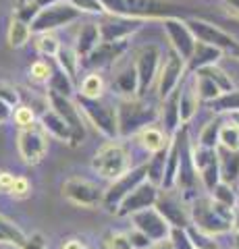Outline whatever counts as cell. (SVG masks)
Masks as SVG:
<instances>
[{
    "label": "cell",
    "instance_id": "1",
    "mask_svg": "<svg viewBox=\"0 0 239 249\" xmlns=\"http://www.w3.org/2000/svg\"><path fill=\"white\" fill-rule=\"evenodd\" d=\"M191 222L196 224L200 231L208 232V235H225L233 229L235 222V208L225 206L210 197H196L194 204L189 208Z\"/></svg>",
    "mask_w": 239,
    "mask_h": 249
},
{
    "label": "cell",
    "instance_id": "2",
    "mask_svg": "<svg viewBox=\"0 0 239 249\" xmlns=\"http://www.w3.org/2000/svg\"><path fill=\"white\" fill-rule=\"evenodd\" d=\"M106 13L127 19H166L173 17V4L165 0H102Z\"/></svg>",
    "mask_w": 239,
    "mask_h": 249
},
{
    "label": "cell",
    "instance_id": "3",
    "mask_svg": "<svg viewBox=\"0 0 239 249\" xmlns=\"http://www.w3.org/2000/svg\"><path fill=\"white\" fill-rule=\"evenodd\" d=\"M79 17L81 13L69 0H55V2L40 6V11H37V15L29 25H32L34 34H46V31H55L58 27L71 25Z\"/></svg>",
    "mask_w": 239,
    "mask_h": 249
},
{
    "label": "cell",
    "instance_id": "4",
    "mask_svg": "<svg viewBox=\"0 0 239 249\" xmlns=\"http://www.w3.org/2000/svg\"><path fill=\"white\" fill-rule=\"evenodd\" d=\"M117 116H119V135H131L137 133L140 129L154 124L158 112L135 98H123L117 108Z\"/></svg>",
    "mask_w": 239,
    "mask_h": 249
},
{
    "label": "cell",
    "instance_id": "5",
    "mask_svg": "<svg viewBox=\"0 0 239 249\" xmlns=\"http://www.w3.org/2000/svg\"><path fill=\"white\" fill-rule=\"evenodd\" d=\"M92 168L104 178H119L129 170V152L119 142H110L96 152L92 160Z\"/></svg>",
    "mask_w": 239,
    "mask_h": 249
},
{
    "label": "cell",
    "instance_id": "6",
    "mask_svg": "<svg viewBox=\"0 0 239 249\" xmlns=\"http://www.w3.org/2000/svg\"><path fill=\"white\" fill-rule=\"evenodd\" d=\"M79 106L81 112H86L90 123L102 133L104 137L114 139L119 135V116H117V108H112L110 104L102 102V98L92 100V98H83L79 96Z\"/></svg>",
    "mask_w": 239,
    "mask_h": 249
},
{
    "label": "cell",
    "instance_id": "7",
    "mask_svg": "<svg viewBox=\"0 0 239 249\" xmlns=\"http://www.w3.org/2000/svg\"><path fill=\"white\" fill-rule=\"evenodd\" d=\"M17 147L25 164H40L48 152V133L42 124H29V127L19 129L17 135Z\"/></svg>",
    "mask_w": 239,
    "mask_h": 249
},
{
    "label": "cell",
    "instance_id": "8",
    "mask_svg": "<svg viewBox=\"0 0 239 249\" xmlns=\"http://www.w3.org/2000/svg\"><path fill=\"white\" fill-rule=\"evenodd\" d=\"M146 178H148V164H142L137 168H129L125 175H121L119 178H114L112 185L106 189L102 208H106L109 212H117L119 206H121V201L125 199L137 185H142Z\"/></svg>",
    "mask_w": 239,
    "mask_h": 249
},
{
    "label": "cell",
    "instance_id": "9",
    "mask_svg": "<svg viewBox=\"0 0 239 249\" xmlns=\"http://www.w3.org/2000/svg\"><path fill=\"white\" fill-rule=\"evenodd\" d=\"M104 193L96 183L81 177H71L63 183V197L81 208H100L104 204Z\"/></svg>",
    "mask_w": 239,
    "mask_h": 249
},
{
    "label": "cell",
    "instance_id": "10",
    "mask_svg": "<svg viewBox=\"0 0 239 249\" xmlns=\"http://www.w3.org/2000/svg\"><path fill=\"white\" fill-rule=\"evenodd\" d=\"M135 69H137V77H140V91L137 96H146L150 89V85L158 79L160 67H163V50L154 44H148L137 52L135 56Z\"/></svg>",
    "mask_w": 239,
    "mask_h": 249
},
{
    "label": "cell",
    "instance_id": "11",
    "mask_svg": "<svg viewBox=\"0 0 239 249\" xmlns=\"http://www.w3.org/2000/svg\"><path fill=\"white\" fill-rule=\"evenodd\" d=\"M163 27H165V34L168 37V44H171L173 52H177L181 58L187 60L198 44L194 31L187 25V19L166 17V19H163Z\"/></svg>",
    "mask_w": 239,
    "mask_h": 249
},
{
    "label": "cell",
    "instance_id": "12",
    "mask_svg": "<svg viewBox=\"0 0 239 249\" xmlns=\"http://www.w3.org/2000/svg\"><path fill=\"white\" fill-rule=\"evenodd\" d=\"M131 222H133L135 229L146 232L154 243L166 241L168 237H171V231H173V224L158 212L156 206L146 208V210H142V212H135L133 216H131Z\"/></svg>",
    "mask_w": 239,
    "mask_h": 249
},
{
    "label": "cell",
    "instance_id": "13",
    "mask_svg": "<svg viewBox=\"0 0 239 249\" xmlns=\"http://www.w3.org/2000/svg\"><path fill=\"white\" fill-rule=\"evenodd\" d=\"M187 25L189 29L194 31L196 40L198 42H204V44H210V46H217L222 52H233L235 46L239 42H235V37L227 34L225 29H221L219 25H214L210 21H204V19H187Z\"/></svg>",
    "mask_w": 239,
    "mask_h": 249
},
{
    "label": "cell",
    "instance_id": "14",
    "mask_svg": "<svg viewBox=\"0 0 239 249\" xmlns=\"http://www.w3.org/2000/svg\"><path fill=\"white\" fill-rule=\"evenodd\" d=\"M48 102L52 110H56L71 127L75 145L81 143L86 139V124H83V119H81V108H77V104L71 102V98L60 96V93H55V91H48Z\"/></svg>",
    "mask_w": 239,
    "mask_h": 249
},
{
    "label": "cell",
    "instance_id": "15",
    "mask_svg": "<svg viewBox=\"0 0 239 249\" xmlns=\"http://www.w3.org/2000/svg\"><path fill=\"white\" fill-rule=\"evenodd\" d=\"M187 73V62L185 58H181L177 52H171L168 56L165 58L163 67H160V73H158V96L160 98H166L179 88V83L183 79V75Z\"/></svg>",
    "mask_w": 239,
    "mask_h": 249
},
{
    "label": "cell",
    "instance_id": "16",
    "mask_svg": "<svg viewBox=\"0 0 239 249\" xmlns=\"http://www.w3.org/2000/svg\"><path fill=\"white\" fill-rule=\"evenodd\" d=\"M158 185H154L152 181H144L142 185H137L129 196L121 201V206L117 210L119 216H133L135 212H142L146 208L156 206L158 201Z\"/></svg>",
    "mask_w": 239,
    "mask_h": 249
},
{
    "label": "cell",
    "instance_id": "17",
    "mask_svg": "<svg viewBox=\"0 0 239 249\" xmlns=\"http://www.w3.org/2000/svg\"><path fill=\"white\" fill-rule=\"evenodd\" d=\"M171 191L173 189H165V196H158L156 208H158V212L173 224V227L187 229L189 222H191V214H189V210L183 206V201L179 197L171 196Z\"/></svg>",
    "mask_w": 239,
    "mask_h": 249
},
{
    "label": "cell",
    "instance_id": "18",
    "mask_svg": "<svg viewBox=\"0 0 239 249\" xmlns=\"http://www.w3.org/2000/svg\"><path fill=\"white\" fill-rule=\"evenodd\" d=\"M98 25H100V34H102V42H125L142 27V21L127 19V17H114V19L98 23Z\"/></svg>",
    "mask_w": 239,
    "mask_h": 249
},
{
    "label": "cell",
    "instance_id": "19",
    "mask_svg": "<svg viewBox=\"0 0 239 249\" xmlns=\"http://www.w3.org/2000/svg\"><path fill=\"white\" fill-rule=\"evenodd\" d=\"M183 145H185V129L177 131L173 142L168 143V154H166V170H165V181L163 187L165 189H173L179 178V170L183 164Z\"/></svg>",
    "mask_w": 239,
    "mask_h": 249
},
{
    "label": "cell",
    "instance_id": "20",
    "mask_svg": "<svg viewBox=\"0 0 239 249\" xmlns=\"http://www.w3.org/2000/svg\"><path fill=\"white\" fill-rule=\"evenodd\" d=\"M125 50H127V40L125 42H100L96 46V50L86 58V65L92 69L110 67L112 62H117V58Z\"/></svg>",
    "mask_w": 239,
    "mask_h": 249
},
{
    "label": "cell",
    "instance_id": "21",
    "mask_svg": "<svg viewBox=\"0 0 239 249\" xmlns=\"http://www.w3.org/2000/svg\"><path fill=\"white\" fill-rule=\"evenodd\" d=\"M222 56V50L217 48V46H210V44H204V42H198L191 56L185 60L187 62V73H198L202 69L210 67V65H219V60Z\"/></svg>",
    "mask_w": 239,
    "mask_h": 249
},
{
    "label": "cell",
    "instance_id": "22",
    "mask_svg": "<svg viewBox=\"0 0 239 249\" xmlns=\"http://www.w3.org/2000/svg\"><path fill=\"white\" fill-rule=\"evenodd\" d=\"M40 124L46 129V133L52 135L55 139H58V142H65V143L75 145L71 127H69L67 121H65L63 116H60L56 110H52V108H48L46 112H42V116H40Z\"/></svg>",
    "mask_w": 239,
    "mask_h": 249
},
{
    "label": "cell",
    "instance_id": "23",
    "mask_svg": "<svg viewBox=\"0 0 239 249\" xmlns=\"http://www.w3.org/2000/svg\"><path fill=\"white\" fill-rule=\"evenodd\" d=\"M102 42V34H100V25L98 23H83L77 31L75 37V46L73 48L79 54V58H88L92 52L96 50V46Z\"/></svg>",
    "mask_w": 239,
    "mask_h": 249
},
{
    "label": "cell",
    "instance_id": "24",
    "mask_svg": "<svg viewBox=\"0 0 239 249\" xmlns=\"http://www.w3.org/2000/svg\"><path fill=\"white\" fill-rule=\"evenodd\" d=\"M179 96H181V88H177L171 96H166L163 100V110H160V119L165 123V131L166 135H175L181 127V108H179Z\"/></svg>",
    "mask_w": 239,
    "mask_h": 249
},
{
    "label": "cell",
    "instance_id": "25",
    "mask_svg": "<svg viewBox=\"0 0 239 249\" xmlns=\"http://www.w3.org/2000/svg\"><path fill=\"white\" fill-rule=\"evenodd\" d=\"M200 93L196 88V77H191L189 81H185V85H181V96H179V108H181V123L187 124L198 112L200 106Z\"/></svg>",
    "mask_w": 239,
    "mask_h": 249
},
{
    "label": "cell",
    "instance_id": "26",
    "mask_svg": "<svg viewBox=\"0 0 239 249\" xmlns=\"http://www.w3.org/2000/svg\"><path fill=\"white\" fill-rule=\"evenodd\" d=\"M114 88L125 98H133L140 91V77H137L135 65H127L123 71L114 77Z\"/></svg>",
    "mask_w": 239,
    "mask_h": 249
},
{
    "label": "cell",
    "instance_id": "27",
    "mask_svg": "<svg viewBox=\"0 0 239 249\" xmlns=\"http://www.w3.org/2000/svg\"><path fill=\"white\" fill-rule=\"evenodd\" d=\"M32 34H34L32 25H29L27 21H23L19 17H13L11 25H9V31H6V40H9L11 48H21V46H25L29 42Z\"/></svg>",
    "mask_w": 239,
    "mask_h": 249
},
{
    "label": "cell",
    "instance_id": "28",
    "mask_svg": "<svg viewBox=\"0 0 239 249\" xmlns=\"http://www.w3.org/2000/svg\"><path fill=\"white\" fill-rule=\"evenodd\" d=\"M219 166H221V181H225L229 185H235L239 181V154L229 152L219 154Z\"/></svg>",
    "mask_w": 239,
    "mask_h": 249
},
{
    "label": "cell",
    "instance_id": "29",
    "mask_svg": "<svg viewBox=\"0 0 239 249\" xmlns=\"http://www.w3.org/2000/svg\"><path fill=\"white\" fill-rule=\"evenodd\" d=\"M140 143L150 154H154V152H160V150H165V147H168V135H166V131H160V129H156V127H152L150 124V127L142 129Z\"/></svg>",
    "mask_w": 239,
    "mask_h": 249
},
{
    "label": "cell",
    "instance_id": "30",
    "mask_svg": "<svg viewBox=\"0 0 239 249\" xmlns=\"http://www.w3.org/2000/svg\"><path fill=\"white\" fill-rule=\"evenodd\" d=\"M27 235L23 232L17 224L13 220H9L6 216L0 214V243H9V245H15V247H21L25 243Z\"/></svg>",
    "mask_w": 239,
    "mask_h": 249
},
{
    "label": "cell",
    "instance_id": "31",
    "mask_svg": "<svg viewBox=\"0 0 239 249\" xmlns=\"http://www.w3.org/2000/svg\"><path fill=\"white\" fill-rule=\"evenodd\" d=\"M219 145L222 150H229V152H239V124L231 119L229 123H222L221 124V131H219Z\"/></svg>",
    "mask_w": 239,
    "mask_h": 249
},
{
    "label": "cell",
    "instance_id": "32",
    "mask_svg": "<svg viewBox=\"0 0 239 249\" xmlns=\"http://www.w3.org/2000/svg\"><path fill=\"white\" fill-rule=\"evenodd\" d=\"M166 154H168V147H165V150H160V152H154L152 158L148 160V181H152L154 185H163V181H165Z\"/></svg>",
    "mask_w": 239,
    "mask_h": 249
},
{
    "label": "cell",
    "instance_id": "33",
    "mask_svg": "<svg viewBox=\"0 0 239 249\" xmlns=\"http://www.w3.org/2000/svg\"><path fill=\"white\" fill-rule=\"evenodd\" d=\"M194 77H196V88H198V93H200V100H202V102L210 104L217 98L222 96L221 88L210 79V77H206L204 73H196Z\"/></svg>",
    "mask_w": 239,
    "mask_h": 249
},
{
    "label": "cell",
    "instance_id": "34",
    "mask_svg": "<svg viewBox=\"0 0 239 249\" xmlns=\"http://www.w3.org/2000/svg\"><path fill=\"white\" fill-rule=\"evenodd\" d=\"M56 62H58V69H63L67 75H71L73 79H75L77 71H79V62H81L79 54H77L75 48L63 46V48L58 50V54H56Z\"/></svg>",
    "mask_w": 239,
    "mask_h": 249
},
{
    "label": "cell",
    "instance_id": "35",
    "mask_svg": "<svg viewBox=\"0 0 239 249\" xmlns=\"http://www.w3.org/2000/svg\"><path fill=\"white\" fill-rule=\"evenodd\" d=\"M208 106H210L214 112H221V114H239V89L222 93L221 98H217Z\"/></svg>",
    "mask_w": 239,
    "mask_h": 249
},
{
    "label": "cell",
    "instance_id": "36",
    "mask_svg": "<svg viewBox=\"0 0 239 249\" xmlns=\"http://www.w3.org/2000/svg\"><path fill=\"white\" fill-rule=\"evenodd\" d=\"M48 88H50V91L60 93V96H67V98H71V96H73V91H75L73 77H71V75H67L63 69H56V71L52 73L50 81H48Z\"/></svg>",
    "mask_w": 239,
    "mask_h": 249
},
{
    "label": "cell",
    "instance_id": "37",
    "mask_svg": "<svg viewBox=\"0 0 239 249\" xmlns=\"http://www.w3.org/2000/svg\"><path fill=\"white\" fill-rule=\"evenodd\" d=\"M102 93H104V79L98 73H90V75L83 77L81 88H79V96L98 100V98H102Z\"/></svg>",
    "mask_w": 239,
    "mask_h": 249
},
{
    "label": "cell",
    "instance_id": "38",
    "mask_svg": "<svg viewBox=\"0 0 239 249\" xmlns=\"http://www.w3.org/2000/svg\"><path fill=\"white\" fill-rule=\"evenodd\" d=\"M198 73H204L206 77H210V79L221 88L222 93L235 89V83H233V79H231V75H227V71H222L219 65H210V67H206V69H202V71H198Z\"/></svg>",
    "mask_w": 239,
    "mask_h": 249
},
{
    "label": "cell",
    "instance_id": "39",
    "mask_svg": "<svg viewBox=\"0 0 239 249\" xmlns=\"http://www.w3.org/2000/svg\"><path fill=\"white\" fill-rule=\"evenodd\" d=\"M63 48L60 42L52 36V31H46V34H37V42H36V50L46 58H56L58 50Z\"/></svg>",
    "mask_w": 239,
    "mask_h": 249
},
{
    "label": "cell",
    "instance_id": "40",
    "mask_svg": "<svg viewBox=\"0 0 239 249\" xmlns=\"http://www.w3.org/2000/svg\"><path fill=\"white\" fill-rule=\"evenodd\" d=\"M187 232H189V237H191V241H194V245H196V249H219V245H217V241H214V237L212 235H208V232H204V231H200L196 224L194 227H187Z\"/></svg>",
    "mask_w": 239,
    "mask_h": 249
},
{
    "label": "cell",
    "instance_id": "41",
    "mask_svg": "<svg viewBox=\"0 0 239 249\" xmlns=\"http://www.w3.org/2000/svg\"><path fill=\"white\" fill-rule=\"evenodd\" d=\"M210 193H212L214 199L221 201V204H225V206L235 208V204H237V196H235V191H233V185H229L225 181H221Z\"/></svg>",
    "mask_w": 239,
    "mask_h": 249
},
{
    "label": "cell",
    "instance_id": "42",
    "mask_svg": "<svg viewBox=\"0 0 239 249\" xmlns=\"http://www.w3.org/2000/svg\"><path fill=\"white\" fill-rule=\"evenodd\" d=\"M52 67L48 60H36L32 67H29V79L36 83H48L52 77Z\"/></svg>",
    "mask_w": 239,
    "mask_h": 249
},
{
    "label": "cell",
    "instance_id": "43",
    "mask_svg": "<svg viewBox=\"0 0 239 249\" xmlns=\"http://www.w3.org/2000/svg\"><path fill=\"white\" fill-rule=\"evenodd\" d=\"M200 178H202V185L206 187L208 191H212L214 187L221 183V166H219V160L212 162L210 166H206L204 170H200Z\"/></svg>",
    "mask_w": 239,
    "mask_h": 249
},
{
    "label": "cell",
    "instance_id": "44",
    "mask_svg": "<svg viewBox=\"0 0 239 249\" xmlns=\"http://www.w3.org/2000/svg\"><path fill=\"white\" fill-rule=\"evenodd\" d=\"M168 241H171L173 249H196V245H194V241H191L187 229H181V227H173Z\"/></svg>",
    "mask_w": 239,
    "mask_h": 249
},
{
    "label": "cell",
    "instance_id": "45",
    "mask_svg": "<svg viewBox=\"0 0 239 249\" xmlns=\"http://www.w3.org/2000/svg\"><path fill=\"white\" fill-rule=\"evenodd\" d=\"M219 131H221V123H208L200 133V145L204 147H217L219 145Z\"/></svg>",
    "mask_w": 239,
    "mask_h": 249
},
{
    "label": "cell",
    "instance_id": "46",
    "mask_svg": "<svg viewBox=\"0 0 239 249\" xmlns=\"http://www.w3.org/2000/svg\"><path fill=\"white\" fill-rule=\"evenodd\" d=\"M104 245L106 249H133V245H131L129 241V235H125V232H106L104 235Z\"/></svg>",
    "mask_w": 239,
    "mask_h": 249
},
{
    "label": "cell",
    "instance_id": "47",
    "mask_svg": "<svg viewBox=\"0 0 239 249\" xmlns=\"http://www.w3.org/2000/svg\"><path fill=\"white\" fill-rule=\"evenodd\" d=\"M79 13H90V15H104L106 6L102 0H69Z\"/></svg>",
    "mask_w": 239,
    "mask_h": 249
},
{
    "label": "cell",
    "instance_id": "48",
    "mask_svg": "<svg viewBox=\"0 0 239 249\" xmlns=\"http://www.w3.org/2000/svg\"><path fill=\"white\" fill-rule=\"evenodd\" d=\"M13 119H15V123L19 124V129H23V127H29V124L36 123V114H34V110L29 106H17Z\"/></svg>",
    "mask_w": 239,
    "mask_h": 249
},
{
    "label": "cell",
    "instance_id": "49",
    "mask_svg": "<svg viewBox=\"0 0 239 249\" xmlns=\"http://www.w3.org/2000/svg\"><path fill=\"white\" fill-rule=\"evenodd\" d=\"M0 100H4L6 104H11V106L17 108V106H19V102H21V96H19L17 88H13L11 83L0 81Z\"/></svg>",
    "mask_w": 239,
    "mask_h": 249
},
{
    "label": "cell",
    "instance_id": "50",
    "mask_svg": "<svg viewBox=\"0 0 239 249\" xmlns=\"http://www.w3.org/2000/svg\"><path fill=\"white\" fill-rule=\"evenodd\" d=\"M29 193H32V185H29L27 178H25V177H17V178H15L13 189H11L9 196L17 197V199H23V197H27Z\"/></svg>",
    "mask_w": 239,
    "mask_h": 249
},
{
    "label": "cell",
    "instance_id": "51",
    "mask_svg": "<svg viewBox=\"0 0 239 249\" xmlns=\"http://www.w3.org/2000/svg\"><path fill=\"white\" fill-rule=\"evenodd\" d=\"M129 241H131V245H133V249H148L150 245H154V241L146 235V232H142L140 229H135L129 232Z\"/></svg>",
    "mask_w": 239,
    "mask_h": 249
},
{
    "label": "cell",
    "instance_id": "52",
    "mask_svg": "<svg viewBox=\"0 0 239 249\" xmlns=\"http://www.w3.org/2000/svg\"><path fill=\"white\" fill-rule=\"evenodd\" d=\"M19 249H46V241L42 235H32V237H27L25 239V243H23Z\"/></svg>",
    "mask_w": 239,
    "mask_h": 249
},
{
    "label": "cell",
    "instance_id": "53",
    "mask_svg": "<svg viewBox=\"0 0 239 249\" xmlns=\"http://www.w3.org/2000/svg\"><path fill=\"white\" fill-rule=\"evenodd\" d=\"M15 178L17 177L11 175V173H0V193H11Z\"/></svg>",
    "mask_w": 239,
    "mask_h": 249
},
{
    "label": "cell",
    "instance_id": "54",
    "mask_svg": "<svg viewBox=\"0 0 239 249\" xmlns=\"http://www.w3.org/2000/svg\"><path fill=\"white\" fill-rule=\"evenodd\" d=\"M13 116V106L6 104L4 100H0V124H4Z\"/></svg>",
    "mask_w": 239,
    "mask_h": 249
},
{
    "label": "cell",
    "instance_id": "55",
    "mask_svg": "<svg viewBox=\"0 0 239 249\" xmlns=\"http://www.w3.org/2000/svg\"><path fill=\"white\" fill-rule=\"evenodd\" d=\"M86 247L88 245L83 243V241H79V239H67L60 249H86Z\"/></svg>",
    "mask_w": 239,
    "mask_h": 249
},
{
    "label": "cell",
    "instance_id": "56",
    "mask_svg": "<svg viewBox=\"0 0 239 249\" xmlns=\"http://www.w3.org/2000/svg\"><path fill=\"white\" fill-rule=\"evenodd\" d=\"M148 249H173V245H171V241H158V243H154V245H150Z\"/></svg>",
    "mask_w": 239,
    "mask_h": 249
},
{
    "label": "cell",
    "instance_id": "57",
    "mask_svg": "<svg viewBox=\"0 0 239 249\" xmlns=\"http://www.w3.org/2000/svg\"><path fill=\"white\" fill-rule=\"evenodd\" d=\"M225 2H227L229 9L233 11V13L237 15V17H239V0H225Z\"/></svg>",
    "mask_w": 239,
    "mask_h": 249
},
{
    "label": "cell",
    "instance_id": "58",
    "mask_svg": "<svg viewBox=\"0 0 239 249\" xmlns=\"http://www.w3.org/2000/svg\"><path fill=\"white\" fill-rule=\"evenodd\" d=\"M233 229L239 231V210L235 208V222H233Z\"/></svg>",
    "mask_w": 239,
    "mask_h": 249
},
{
    "label": "cell",
    "instance_id": "59",
    "mask_svg": "<svg viewBox=\"0 0 239 249\" xmlns=\"http://www.w3.org/2000/svg\"><path fill=\"white\" fill-rule=\"evenodd\" d=\"M233 247L239 249V231H235V235H233Z\"/></svg>",
    "mask_w": 239,
    "mask_h": 249
},
{
    "label": "cell",
    "instance_id": "60",
    "mask_svg": "<svg viewBox=\"0 0 239 249\" xmlns=\"http://www.w3.org/2000/svg\"><path fill=\"white\" fill-rule=\"evenodd\" d=\"M231 54H233V56H235V58L239 60V44L235 46V50H233V52H231Z\"/></svg>",
    "mask_w": 239,
    "mask_h": 249
},
{
    "label": "cell",
    "instance_id": "61",
    "mask_svg": "<svg viewBox=\"0 0 239 249\" xmlns=\"http://www.w3.org/2000/svg\"><path fill=\"white\" fill-rule=\"evenodd\" d=\"M231 116H233V121H235V123L239 124V114H231Z\"/></svg>",
    "mask_w": 239,
    "mask_h": 249
},
{
    "label": "cell",
    "instance_id": "62",
    "mask_svg": "<svg viewBox=\"0 0 239 249\" xmlns=\"http://www.w3.org/2000/svg\"><path fill=\"white\" fill-rule=\"evenodd\" d=\"M86 249H90V247H86Z\"/></svg>",
    "mask_w": 239,
    "mask_h": 249
}]
</instances>
